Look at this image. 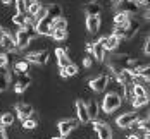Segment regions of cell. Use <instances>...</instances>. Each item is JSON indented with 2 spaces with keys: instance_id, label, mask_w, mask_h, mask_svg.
<instances>
[{
  "instance_id": "obj_1",
  "label": "cell",
  "mask_w": 150,
  "mask_h": 139,
  "mask_svg": "<svg viewBox=\"0 0 150 139\" xmlns=\"http://www.w3.org/2000/svg\"><path fill=\"white\" fill-rule=\"evenodd\" d=\"M35 36H38V34H36L33 24H26V26H23V28H17V31L14 33V40H16L17 50H24Z\"/></svg>"
},
{
  "instance_id": "obj_2",
  "label": "cell",
  "mask_w": 150,
  "mask_h": 139,
  "mask_svg": "<svg viewBox=\"0 0 150 139\" xmlns=\"http://www.w3.org/2000/svg\"><path fill=\"white\" fill-rule=\"evenodd\" d=\"M121 105H122V98H121L117 93H110V91H109V93H105L100 108H102V112H104V113L110 115V113H112V112H116Z\"/></svg>"
},
{
  "instance_id": "obj_3",
  "label": "cell",
  "mask_w": 150,
  "mask_h": 139,
  "mask_svg": "<svg viewBox=\"0 0 150 139\" xmlns=\"http://www.w3.org/2000/svg\"><path fill=\"white\" fill-rule=\"evenodd\" d=\"M140 119H143V117L138 112H124L122 115H119L116 119V124H117L119 129H129V125L135 124L136 120H140Z\"/></svg>"
},
{
  "instance_id": "obj_4",
  "label": "cell",
  "mask_w": 150,
  "mask_h": 139,
  "mask_svg": "<svg viewBox=\"0 0 150 139\" xmlns=\"http://www.w3.org/2000/svg\"><path fill=\"white\" fill-rule=\"evenodd\" d=\"M91 127H93V131H95V136H98V139H112L114 138V132H112L110 125L107 122L93 120Z\"/></svg>"
},
{
  "instance_id": "obj_5",
  "label": "cell",
  "mask_w": 150,
  "mask_h": 139,
  "mask_svg": "<svg viewBox=\"0 0 150 139\" xmlns=\"http://www.w3.org/2000/svg\"><path fill=\"white\" fill-rule=\"evenodd\" d=\"M116 7H117V10H119V12H124V14H128V15L138 14V12H140V9H142L138 0H121Z\"/></svg>"
},
{
  "instance_id": "obj_6",
  "label": "cell",
  "mask_w": 150,
  "mask_h": 139,
  "mask_svg": "<svg viewBox=\"0 0 150 139\" xmlns=\"http://www.w3.org/2000/svg\"><path fill=\"white\" fill-rule=\"evenodd\" d=\"M50 59V52L48 50H40V52H30L26 53L24 60H28L30 64H36V65H45Z\"/></svg>"
},
{
  "instance_id": "obj_7",
  "label": "cell",
  "mask_w": 150,
  "mask_h": 139,
  "mask_svg": "<svg viewBox=\"0 0 150 139\" xmlns=\"http://www.w3.org/2000/svg\"><path fill=\"white\" fill-rule=\"evenodd\" d=\"M0 50L4 52H16L17 46H16V40H14V34L11 31H5L0 34Z\"/></svg>"
},
{
  "instance_id": "obj_8",
  "label": "cell",
  "mask_w": 150,
  "mask_h": 139,
  "mask_svg": "<svg viewBox=\"0 0 150 139\" xmlns=\"http://www.w3.org/2000/svg\"><path fill=\"white\" fill-rule=\"evenodd\" d=\"M14 93L17 94H21V93H24L28 88H30L31 84V77L30 74H14Z\"/></svg>"
},
{
  "instance_id": "obj_9",
  "label": "cell",
  "mask_w": 150,
  "mask_h": 139,
  "mask_svg": "<svg viewBox=\"0 0 150 139\" xmlns=\"http://www.w3.org/2000/svg\"><path fill=\"white\" fill-rule=\"evenodd\" d=\"M97 41L105 48V52H114V50H117V46L121 45V40L117 38V36H114V34L102 36V38H98Z\"/></svg>"
},
{
  "instance_id": "obj_10",
  "label": "cell",
  "mask_w": 150,
  "mask_h": 139,
  "mask_svg": "<svg viewBox=\"0 0 150 139\" xmlns=\"http://www.w3.org/2000/svg\"><path fill=\"white\" fill-rule=\"evenodd\" d=\"M76 127H78V120H74V119H64V120H60L59 125H57L59 134L62 138H67Z\"/></svg>"
},
{
  "instance_id": "obj_11",
  "label": "cell",
  "mask_w": 150,
  "mask_h": 139,
  "mask_svg": "<svg viewBox=\"0 0 150 139\" xmlns=\"http://www.w3.org/2000/svg\"><path fill=\"white\" fill-rule=\"evenodd\" d=\"M107 82H109V77H107V74H100V76L93 77L90 81V88L91 91L95 93H102L107 89Z\"/></svg>"
},
{
  "instance_id": "obj_12",
  "label": "cell",
  "mask_w": 150,
  "mask_h": 139,
  "mask_svg": "<svg viewBox=\"0 0 150 139\" xmlns=\"http://www.w3.org/2000/svg\"><path fill=\"white\" fill-rule=\"evenodd\" d=\"M50 19H40L38 22H35V31H36V34L38 36H50L52 34V26H50Z\"/></svg>"
},
{
  "instance_id": "obj_13",
  "label": "cell",
  "mask_w": 150,
  "mask_h": 139,
  "mask_svg": "<svg viewBox=\"0 0 150 139\" xmlns=\"http://www.w3.org/2000/svg\"><path fill=\"white\" fill-rule=\"evenodd\" d=\"M76 115H78V122H81V124H88V122H91L90 117H88L86 103H85L83 100H78V101H76Z\"/></svg>"
},
{
  "instance_id": "obj_14",
  "label": "cell",
  "mask_w": 150,
  "mask_h": 139,
  "mask_svg": "<svg viewBox=\"0 0 150 139\" xmlns=\"http://www.w3.org/2000/svg\"><path fill=\"white\" fill-rule=\"evenodd\" d=\"M55 59H57V64H59V69L60 67H66L71 64V59H69V50L67 48H55Z\"/></svg>"
},
{
  "instance_id": "obj_15",
  "label": "cell",
  "mask_w": 150,
  "mask_h": 139,
  "mask_svg": "<svg viewBox=\"0 0 150 139\" xmlns=\"http://www.w3.org/2000/svg\"><path fill=\"white\" fill-rule=\"evenodd\" d=\"M33 112V107L30 103H17L16 105V117H19L21 120H26Z\"/></svg>"
},
{
  "instance_id": "obj_16",
  "label": "cell",
  "mask_w": 150,
  "mask_h": 139,
  "mask_svg": "<svg viewBox=\"0 0 150 139\" xmlns=\"http://www.w3.org/2000/svg\"><path fill=\"white\" fill-rule=\"evenodd\" d=\"M86 29L91 34L100 31V15H86Z\"/></svg>"
},
{
  "instance_id": "obj_17",
  "label": "cell",
  "mask_w": 150,
  "mask_h": 139,
  "mask_svg": "<svg viewBox=\"0 0 150 139\" xmlns=\"http://www.w3.org/2000/svg\"><path fill=\"white\" fill-rule=\"evenodd\" d=\"M47 19H50V21H54V19H57V17H62V7H60L59 3H48L47 5Z\"/></svg>"
},
{
  "instance_id": "obj_18",
  "label": "cell",
  "mask_w": 150,
  "mask_h": 139,
  "mask_svg": "<svg viewBox=\"0 0 150 139\" xmlns=\"http://www.w3.org/2000/svg\"><path fill=\"white\" fill-rule=\"evenodd\" d=\"M102 5L98 2H86L85 3V14L86 15H100Z\"/></svg>"
},
{
  "instance_id": "obj_19",
  "label": "cell",
  "mask_w": 150,
  "mask_h": 139,
  "mask_svg": "<svg viewBox=\"0 0 150 139\" xmlns=\"http://www.w3.org/2000/svg\"><path fill=\"white\" fill-rule=\"evenodd\" d=\"M91 55H93L95 62H104L105 60V48L98 41H95L93 43V50H91Z\"/></svg>"
},
{
  "instance_id": "obj_20",
  "label": "cell",
  "mask_w": 150,
  "mask_h": 139,
  "mask_svg": "<svg viewBox=\"0 0 150 139\" xmlns=\"http://www.w3.org/2000/svg\"><path fill=\"white\" fill-rule=\"evenodd\" d=\"M86 110H88V117H90V120H97V119H98L100 105H98L95 100H90V103L86 105Z\"/></svg>"
},
{
  "instance_id": "obj_21",
  "label": "cell",
  "mask_w": 150,
  "mask_h": 139,
  "mask_svg": "<svg viewBox=\"0 0 150 139\" xmlns=\"http://www.w3.org/2000/svg\"><path fill=\"white\" fill-rule=\"evenodd\" d=\"M59 71H60V76L67 79V77H73V76H76V74H78V65L71 62L69 65H66V67H60Z\"/></svg>"
},
{
  "instance_id": "obj_22",
  "label": "cell",
  "mask_w": 150,
  "mask_h": 139,
  "mask_svg": "<svg viewBox=\"0 0 150 139\" xmlns=\"http://www.w3.org/2000/svg\"><path fill=\"white\" fill-rule=\"evenodd\" d=\"M14 120H16V115L12 112H5V113H2L0 115V125L2 127H11V125H14Z\"/></svg>"
},
{
  "instance_id": "obj_23",
  "label": "cell",
  "mask_w": 150,
  "mask_h": 139,
  "mask_svg": "<svg viewBox=\"0 0 150 139\" xmlns=\"http://www.w3.org/2000/svg\"><path fill=\"white\" fill-rule=\"evenodd\" d=\"M30 72V62L28 60H17L14 64V74H28Z\"/></svg>"
},
{
  "instance_id": "obj_24",
  "label": "cell",
  "mask_w": 150,
  "mask_h": 139,
  "mask_svg": "<svg viewBox=\"0 0 150 139\" xmlns=\"http://www.w3.org/2000/svg\"><path fill=\"white\" fill-rule=\"evenodd\" d=\"M7 84H9V72H7V67H0V93L7 89Z\"/></svg>"
},
{
  "instance_id": "obj_25",
  "label": "cell",
  "mask_w": 150,
  "mask_h": 139,
  "mask_svg": "<svg viewBox=\"0 0 150 139\" xmlns=\"http://www.w3.org/2000/svg\"><path fill=\"white\" fill-rule=\"evenodd\" d=\"M131 93H133V98H138V96H149V88H143V86H140V84H135V82H133Z\"/></svg>"
},
{
  "instance_id": "obj_26",
  "label": "cell",
  "mask_w": 150,
  "mask_h": 139,
  "mask_svg": "<svg viewBox=\"0 0 150 139\" xmlns=\"http://www.w3.org/2000/svg\"><path fill=\"white\" fill-rule=\"evenodd\" d=\"M50 26H52V31L54 29H67V21L64 17H57V19H54L50 22Z\"/></svg>"
},
{
  "instance_id": "obj_27",
  "label": "cell",
  "mask_w": 150,
  "mask_h": 139,
  "mask_svg": "<svg viewBox=\"0 0 150 139\" xmlns=\"http://www.w3.org/2000/svg\"><path fill=\"white\" fill-rule=\"evenodd\" d=\"M131 103L135 110H140L142 107H145L149 103V96H138V98H131Z\"/></svg>"
},
{
  "instance_id": "obj_28",
  "label": "cell",
  "mask_w": 150,
  "mask_h": 139,
  "mask_svg": "<svg viewBox=\"0 0 150 139\" xmlns=\"http://www.w3.org/2000/svg\"><path fill=\"white\" fill-rule=\"evenodd\" d=\"M131 15L124 14V12H116V15H114V26H121V24H124V22H128V19H129Z\"/></svg>"
},
{
  "instance_id": "obj_29",
  "label": "cell",
  "mask_w": 150,
  "mask_h": 139,
  "mask_svg": "<svg viewBox=\"0 0 150 139\" xmlns=\"http://www.w3.org/2000/svg\"><path fill=\"white\" fill-rule=\"evenodd\" d=\"M50 36H52L55 41H64V40L67 38V29H54Z\"/></svg>"
},
{
  "instance_id": "obj_30",
  "label": "cell",
  "mask_w": 150,
  "mask_h": 139,
  "mask_svg": "<svg viewBox=\"0 0 150 139\" xmlns=\"http://www.w3.org/2000/svg\"><path fill=\"white\" fill-rule=\"evenodd\" d=\"M21 125H23V129L24 131H35L36 129V125H38V122L36 120H33V119H26V120H21Z\"/></svg>"
},
{
  "instance_id": "obj_31",
  "label": "cell",
  "mask_w": 150,
  "mask_h": 139,
  "mask_svg": "<svg viewBox=\"0 0 150 139\" xmlns=\"http://www.w3.org/2000/svg\"><path fill=\"white\" fill-rule=\"evenodd\" d=\"M45 15H47V5L42 3V5H40V9L36 10V14L33 15V21H35V22H38V21H40V19H43Z\"/></svg>"
},
{
  "instance_id": "obj_32",
  "label": "cell",
  "mask_w": 150,
  "mask_h": 139,
  "mask_svg": "<svg viewBox=\"0 0 150 139\" xmlns=\"http://www.w3.org/2000/svg\"><path fill=\"white\" fill-rule=\"evenodd\" d=\"M93 64H95V59H93V55H91V53H85V57H83V67L90 69Z\"/></svg>"
},
{
  "instance_id": "obj_33",
  "label": "cell",
  "mask_w": 150,
  "mask_h": 139,
  "mask_svg": "<svg viewBox=\"0 0 150 139\" xmlns=\"http://www.w3.org/2000/svg\"><path fill=\"white\" fill-rule=\"evenodd\" d=\"M14 7H16V12H17V14H24V12H26V3H24V0H16Z\"/></svg>"
},
{
  "instance_id": "obj_34",
  "label": "cell",
  "mask_w": 150,
  "mask_h": 139,
  "mask_svg": "<svg viewBox=\"0 0 150 139\" xmlns=\"http://www.w3.org/2000/svg\"><path fill=\"white\" fill-rule=\"evenodd\" d=\"M40 5H42V2H35V3H31L30 7H28V10H26V12H28L30 15H35V14H36V10L40 9Z\"/></svg>"
},
{
  "instance_id": "obj_35",
  "label": "cell",
  "mask_w": 150,
  "mask_h": 139,
  "mask_svg": "<svg viewBox=\"0 0 150 139\" xmlns=\"http://www.w3.org/2000/svg\"><path fill=\"white\" fill-rule=\"evenodd\" d=\"M9 64V55L5 52H0V67H7Z\"/></svg>"
},
{
  "instance_id": "obj_36",
  "label": "cell",
  "mask_w": 150,
  "mask_h": 139,
  "mask_svg": "<svg viewBox=\"0 0 150 139\" xmlns=\"http://www.w3.org/2000/svg\"><path fill=\"white\" fill-rule=\"evenodd\" d=\"M143 52H145V55H149L150 53V41H149V36L145 38V41H143Z\"/></svg>"
},
{
  "instance_id": "obj_37",
  "label": "cell",
  "mask_w": 150,
  "mask_h": 139,
  "mask_svg": "<svg viewBox=\"0 0 150 139\" xmlns=\"http://www.w3.org/2000/svg\"><path fill=\"white\" fill-rule=\"evenodd\" d=\"M93 43H95V41H88V43H86V46H85L86 53H91V50H93Z\"/></svg>"
},
{
  "instance_id": "obj_38",
  "label": "cell",
  "mask_w": 150,
  "mask_h": 139,
  "mask_svg": "<svg viewBox=\"0 0 150 139\" xmlns=\"http://www.w3.org/2000/svg\"><path fill=\"white\" fill-rule=\"evenodd\" d=\"M0 139H9L7 132H5V127H2V125H0Z\"/></svg>"
},
{
  "instance_id": "obj_39",
  "label": "cell",
  "mask_w": 150,
  "mask_h": 139,
  "mask_svg": "<svg viewBox=\"0 0 150 139\" xmlns=\"http://www.w3.org/2000/svg\"><path fill=\"white\" fill-rule=\"evenodd\" d=\"M0 2H2L4 5H11V3H14L16 0H0Z\"/></svg>"
},
{
  "instance_id": "obj_40",
  "label": "cell",
  "mask_w": 150,
  "mask_h": 139,
  "mask_svg": "<svg viewBox=\"0 0 150 139\" xmlns=\"http://www.w3.org/2000/svg\"><path fill=\"white\" fill-rule=\"evenodd\" d=\"M110 2H112V5H117V3H119L121 0H110Z\"/></svg>"
},
{
  "instance_id": "obj_41",
  "label": "cell",
  "mask_w": 150,
  "mask_h": 139,
  "mask_svg": "<svg viewBox=\"0 0 150 139\" xmlns=\"http://www.w3.org/2000/svg\"><path fill=\"white\" fill-rule=\"evenodd\" d=\"M52 139H66V138H62V136H54Z\"/></svg>"
},
{
  "instance_id": "obj_42",
  "label": "cell",
  "mask_w": 150,
  "mask_h": 139,
  "mask_svg": "<svg viewBox=\"0 0 150 139\" xmlns=\"http://www.w3.org/2000/svg\"><path fill=\"white\" fill-rule=\"evenodd\" d=\"M2 33H4V29H2V24H0V34H2Z\"/></svg>"
},
{
  "instance_id": "obj_43",
  "label": "cell",
  "mask_w": 150,
  "mask_h": 139,
  "mask_svg": "<svg viewBox=\"0 0 150 139\" xmlns=\"http://www.w3.org/2000/svg\"><path fill=\"white\" fill-rule=\"evenodd\" d=\"M91 139H98V136H93V138H91Z\"/></svg>"
}]
</instances>
